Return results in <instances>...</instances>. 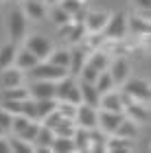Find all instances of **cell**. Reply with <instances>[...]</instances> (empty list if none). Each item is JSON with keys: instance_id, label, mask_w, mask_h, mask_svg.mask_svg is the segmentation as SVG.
<instances>
[{"instance_id": "obj_1", "label": "cell", "mask_w": 151, "mask_h": 153, "mask_svg": "<svg viewBox=\"0 0 151 153\" xmlns=\"http://www.w3.org/2000/svg\"><path fill=\"white\" fill-rule=\"evenodd\" d=\"M55 99L57 101H68L72 105L81 103V92H79V83L72 79L70 74H66L64 79L55 81Z\"/></svg>"}, {"instance_id": "obj_2", "label": "cell", "mask_w": 151, "mask_h": 153, "mask_svg": "<svg viewBox=\"0 0 151 153\" xmlns=\"http://www.w3.org/2000/svg\"><path fill=\"white\" fill-rule=\"evenodd\" d=\"M31 79H46V81H59V79H64V76L68 74L66 68H61V66H55L51 64V61H42L39 59L35 66L31 68Z\"/></svg>"}, {"instance_id": "obj_3", "label": "cell", "mask_w": 151, "mask_h": 153, "mask_svg": "<svg viewBox=\"0 0 151 153\" xmlns=\"http://www.w3.org/2000/svg\"><path fill=\"white\" fill-rule=\"evenodd\" d=\"M74 125L83 129L99 127V107H90L86 103H79V107L74 109Z\"/></svg>"}, {"instance_id": "obj_4", "label": "cell", "mask_w": 151, "mask_h": 153, "mask_svg": "<svg viewBox=\"0 0 151 153\" xmlns=\"http://www.w3.org/2000/svg\"><path fill=\"white\" fill-rule=\"evenodd\" d=\"M127 33V18L125 13H114V16L107 18V24L103 29V37L105 39H123Z\"/></svg>"}, {"instance_id": "obj_5", "label": "cell", "mask_w": 151, "mask_h": 153, "mask_svg": "<svg viewBox=\"0 0 151 153\" xmlns=\"http://www.w3.org/2000/svg\"><path fill=\"white\" fill-rule=\"evenodd\" d=\"M9 33L13 42H20L26 33V16L22 9H13L9 13Z\"/></svg>"}, {"instance_id": "obj_6", "label": "cell", "mask_w": 151, "mask_h": 153, "mask_svg": "<svg viewBox=\"0 0 151 153\" xmlns=\"http://www.w3.org/2000/svg\"><path fill=\"white\" fill-rule=\"evenodd\" d=\"M123 118H125L123 112H107V109H101L99 112V129L105 131L107 136H114V131L121 125Z\"/></svg>"}, {"instance_id": "obj_7", "label": "cell", "mask_w": 151, "mask_h": 153, "mask_svg": "<svg viewBox=\"0 0 151 153\" xmlns=\"http://www.w3.org/2000/svg\"><path fill=\"white\" fill-rule=\"evenodd\" d=\"M29 94L33 99H55V81H46V79H33L29 85Z\"/></svg>"}, {"instance_id": "obj_8", "label": "cell", "mask_w": 151, "mask_h": 153, "mask_svg": "<svg viewBox=\"0 0 151 153\" xmlns=\"http://www.w3.org/2000/svg\"><path fill=\"white\" fill-rule=\"evenodd\" d=\"M26 48H29L37 59H46L51 55V51H53V44H51L48 37L33 35V37H29V42H26Z\"/></svg>"}, {"instance_id": "obj_9", "label": "cell", "mask_w": 151, "mask_h": 153, "mask_svg": "<svg viewBox=\"0 0 151 153\" xmlns=\"http://www.w3.org/2000/svg\"><path fill=\"white\" fill-rule=\"evenodd\" d=\"M125 94L129 99H138V101H149V85L142 79H125Z\"/></svg>"}, {"instance_id": "obj_10", "label": "cell", "mask_w": 151, "mask_h": 153, "mask_svg": "<svg viewBox=\"0 0 151 153\" xmlns=\"http://www.w3.org/2000/svg\"><path fill=\"white\" fill-rule=\"evenodd\" d=\"M99 109H107V112H123V109H125V99H123V94L109 90V92L101 94Z\"/></svg>"}, {"instance_id": "obj_11", "label": "cell", "mask_w": 151, "mask_h": 153, "mask_svg": "<svg viewBox=\"0 0 151 153\" xmlns=\"http://www.w3.org/2000/svg\"><path fill=\"white\" fill-rule=\"evenodd\" d=\"M107 18H109V13H105V11L86 13V18H83L86 31L88 33H103V29H105V24H107Z\"/></svg>"}, {"instance_id": "obj_12", "label": "cell", "mask_w": 151, "mask_h": 153, "mask_svg": "<svg viewBox=\"0 0 151 153\" xmlns=\"http://www.w3.org/2000/svg\"><path fill=\"white\" fill-rule=\"evenodd\" d=\"M79 92H81V103H86V105H90V107H99L101 94H99V90L94 88V83L81 79V83H79Z\"/></svg>"}, {"instance_id": "obj_13", "label": "cell", "mask_w": 151, "mask_h": 153, "mask_svg": "<svg viewBox=\"0 0 151 153\" xmlns=\"http://www.w3.org/2000/svg\"><path fill=\"white\" fill-rule=\"evenodd\" d=\"M55 140V131L51 127H46V125H39L37 134H35V151H51V142Z\"/></svg>"}, {"instance_id": "obj_14", "label": "cell", "mask_w": 151, "mask_h": 153, "mask_svg": "<svg viewBox=\"0 0 151 153\" xmlns=\"http://www.w3.org/2000/svg\"><path fill=\"white\" fill-rule=\"evenodd\" d=\"M86 59H88V53L83 51V48H77V46H74L72 51H70V61H68V74H70V76H79L81 68H83V64H86Z\"/></svg>"}, {"instance_id": "obj_15", "label": "cell", "mask_w": 151, "mask_h": 153, "mask_svg": "<svg viewBox=\"0 0 151 153\" xmlns=\"http://www.w3.org/2000/svg\"><path fill=\"white\" fill-rule=\"evenodd\" d=\"M123 112H127V116L132 118L136 125H138V123H149V109H147L145 105H136V103L129 101Z\"/></svg>"}, {"instance_id": "obj_16", "label": "cell", "mask_w": 151, "mask_h": 153, "mask_svg": "<svg viewBox=\"0 0 151 153\" xmlns=\"http://www.w3.org/2000/svg\"><path fill=\"white\" fill-rule=\"evenodd\" d=\"M53 109H57V99H37L35 101V120H44Z\"/></svg>"}, {"instance_id": "obj_17", "label": "cell", "mask_w": 151, "mask_h": 153, "mask_svg": "<svg viewBox=\"0 0 151 153\" xmlns=\"http://www.w3.org/2000/svg\"><path fill=\"white\" fill-rule=\"evenodd\" d=\"M37 57L33 55L29 48H24V51H20V53H16V59H13V64H18V68L20 70H31L33 66L37 64Z\"/></svg>"}, {"instance_id": "obj_18", "label": "cell", "mask_w": 151, "mask_h": 153, "mask_svg": "<svg viewBox=\"0 0 151 153\" xmlns=\"http://www.w3.org/2000/svg\"><path fill=\"white\" fill-rule=\"evenodd\" d=\"M72 142H74V151H90V129L77 127L72 134Z\"/></svg>"}, {"instance_id": "obj_19", "label": "cell", "mask_w": 151, "mask_h": 153, "mask_svg": "<svg viewBox=\"0 0 151 153\" xmlns=\"http://www.w3.org/2000/svg\"><path fill=\"white\" fill-rule=\"evenodd\" d=\"M22 70L20 68H11L7 66L4 68V74H2V85L4 88H16V85H22Z\"/></svg>"}, {"instance_id": "obj_20", "label": "cell", "mask_w": 151, "mask_h": 153, "mask_svg": "<svg viewBox=\"0 0 151 153\" xmlns=\"http://www.w3.org/2000/svg\"><path fill=\"white\" fill-rule=\"evenodd\" d=\"M44 4L39 2V0H24V16L31 18V20H42L44 18Z\"/></svg>"}, {"instance_id": "obj_21", "label": "cell", "mask_w": 151, "mask_h": 153, "mask_svg": "<svg viewBox=\"0 0 151 153\" xmlns=\"http://www.w3.org/2000/svg\"><path fill=\"white\" fill-rule=\"evenodd\" d=\"M112 79H114V83H123L127 79V74H129V64H127V59H116L114 64H112Z\"/></svg>"}, {"instance_id": "obj_22", "label": "cell", "mask_w": 151, "mask_h": 153, "mask_svg": "<svg viewBox=\"0 0 151 153\" xmlns=\"http://www.w3.org/2000/svg\"><path fill=\"white\" fill-rule=\"evenodd\" d=\"M114 136H121V138H129V140H134V138L138 136V127H136V123L132 120V118H129V120L123 118L121 125H118L116 131H114Z\"/></svg>"}, {"instance_id": "obj_23", "label": "cell", "mask_w": 151, "mask_h": 153, "mask_svg": "<svg viewBox=\"0 0 151 153\" xmlns=\"http://www.w3.org/2000/svg\"><path fill=\"white\" fill-rule=\"evenodd\" d=\"M51 151H55V153H70V151H74L72 138H68V136H55V140L51 142Z\"/></svg>"}, {"instance_id": "obj_24", "label": "cell", "mask_w": 151, "mask_h": 153, "mask_svg": "<svg viewBox=\"0 0 151 153\" xmlns=\"http://www.w3.org/2000/svg\"><path fill=\"white\" fill-rule=\"evenodd\" d=\"M74 129H77V125H74V118H61V120L53 127L55 136H68V138H72Z\"/></svg>"}, {"instance_id": "obj_25", "label": "cell", "mask_w": 151, "mask_h": 153, "mask_svg": "<svg viewBox=\"0 0 151 153\" xmlns=\"http://www.w3.org/2000/svg\"><path fill=\"white\" fill-rule=\"evenodd\" d=\"M86 61H88L92 68H97L99 72H101V70H107V66H109V59H107V55L103 53V51H94Z\"/></svg>"}, {"instance_id": "obj_26", "label": "cell", "mask_w": 151, "mask_h": 153, "mask_svg": "<svg viewBox=\"0 0 151 153\" xmlns=\"http://www.w3.org/2000/svg\"><path fill=\"white\" fill-rule=\"evenodd\" d=\"M94 88L99 90V94L109 92V90L114 88V79H112V74L105 72V70H101V72H99V76H97V81H94Z\"/></svg>"}, {"instance_id": "obj_27", "label": "cell", "mask_w": 151, "mask_h": 153, "mask_svg": "<svg viewBox=\"0 0 151 153\" xmlns=\"http://www.w3.org/2000/svg\"><path fill=\"white\" fill-rule=\"evenodd\" d=\"M105 147H107V151H129L132 149V140H129V138L114 136V138H107Z\"/></svg>"}, {"instance_id": "obj_28", "label": "cell", "mask_w": 151, "mask_h": 153, "mask_svg": "<svg viewBox=\"0 0 151 153\" xmlns=\"http://www.w3.org/2000/svg\"><path fill=\"white\" fill-rule=\"evenodd\" d=\"M16 44H7V46H2L0 48V68H4L7 66H11L13 64V59H16Z\"/></svg>"}, {"instance_id": "obj_29", "label": "cell", "mask_w": 151, "mask_h": 153, "mask_svg": "<svg viewBox=\"0 0 151 153\" xmlns=\"http://www.w3.org/2000/svg\"><path fill=\"white\" fill-rule=\"evenodd\" d=\"M55 66H61L68 70V61H70V51H51V55L46 57Z\"/></svg>"}, {"instance_id": "obj_30", "label": "cell", "mask_w": 151, "mask_h": 153, "mask_svg": "<svg viewBox=\"0 0 151 153\" xmlns=\"http://www.w3.org/2000/svg\"><path fill=\"white\" fill-rule=\"evenodd\" d=\"M2 96H4V99H9V101H22V99H29V90H24L22 85L7 88Z\"/></svg>"}, {"instance_id": "obj_31", "label": "cell", "mask_w": 151, "mask_h": 153, "mask_svg": "<svg viewBox=\"0 0 151 153\" xmlns=\"http://www.w3.org/2000/svg\"><path fill=\"white\" fill-rule=\"evenodd\" d=\"M51 18H53V22L57 24V26H66V24H70V22H72V16H70L68 11H64L61 7H57V9H53Z\"/></svg>"}, {"instance_id": "obj_32", "label": "cell", "mask_w": 151, "mask_h": 153, "mask_svg": "<svg viewBox=\"0 0 151 153\" xmlns=\"http://www.w3.org/2000/svg\"><path fill=\"white\" fill-rule=\"evenodd\" d=\"M9 147H11V151H16V153H29V151H35L31 142H26V140H22V138H18V136L9 140Z\"/></svg>"}, {"instance_id": "obj_33", "label": "cell", "mask_w": 151, "mask_h": 153, "mask_svg": "<svg viewBox=\"0 0 151 153\" xmlns=\"http://www.w3.org/2000/svg\"><path fill=\"white\" fill-rule=\"evenodd\" d=\"M37 129H39V125L35 123V120H31L26 127L18 134V138H22V140H26V142H33L35 140V134H37Z\"/></svg>"}, {"instance_id": "obj_34", "label": "cell", "mask_w": 151, "mask_h": 153, "mask_svg": "<svg viewBox=\"0 0 151 153\" xmlns=\"http://www.w3.org/2000/svg\"><path fill=\"white\" fill-rule=\"evenodd\" d=\"M129 29H132L134 33L147 35V33H149V22H145V20H140V18H132V20H129Z\"/></svg>"}, {"instance_id": "obj_35", "label": "cell", "mask_w": 151, "mask_h": 153, "mask_svg": "<svg viewBox=\"0 0 151 153\" xmlns=\"http://www.w3.org/2000/svg\"><path fill=\"white\" fill-rule=\"evenodd\" d=\"M57 109H59V114L64 118H74L77 105H72V103H68V101H57Z\"/></svg>"}, {"instance_id": "obj_36", "label": "cell", "mask_w": 151, "mask_h": 153, "mask_svg": "<svg viewBox=\"0 0 151 153\" xmlns=\"http://www.w3.org/2000/svg\"><path fill=\"white\" fill-rule=\"evenodd\" d=\"M81 7H83V4H81V0H61V9L68 11L70 16H74Z\"/></svg>"}, {"instance_id": "obj_37", "label": "cell", "mask_w": 151, "mask_h": 153, "mask_svg": "<svg viewBox=\"0 0 151 153\" xmlns=\"http://www.w3.org/2000/svg\"><path fill=\"white\" fill-rule=\"evenodd\" d=\"M22 114H24L26 118H31V120H35V101L24 99V101H22Z\"/></svg>"}, {"instance_id": "obj_38", "label": "cell", "mask_w": 151, "mask_h": 153, "mask_svg": "<svg viewBox=\"0 0 151 153\" xmlns=\"http://www.w3.org/2000/svg\"><path fill=\"white\" fill-rule=\"evenodd\" d=\"M61 118H64V116H61V114H59V109H53V112H51L48 116H46V118H44V120H42V123L46 125V127H51V129H53V127H55V125H57V123L61 120Z\"/></svg>"}, {"instance_id": "obj_39", "label": "cell", "mask_w": 151, "mask_h": 153, "mask_svg": "<svg viewBox=\"0 0 151 153\" xmlns=\"http://www.w3.org/2000/svg\"><path fill=\"white\" fill-rule=\"evenodd\" d=\"M11 118H13V116L7 112V109H0V127H2L4 131L11 129Z\"/></svg>"}, {"instance_id": "obj_40", "label": "cell", "mask_w": 151, "mask_h": 153, "mask_svg": "<svg viewBox=\"0 0 151 153\" xmlns=\"http://www.w3.org/2000/svg\"><path fill=\"white\" fill-rule=\"evenodd\" d=\"M11 147H9V140H4L2 136H0V153H9Z\"/></svg>"}, {"instance_id": "obj_41", "label": "cell", "mask_w": 151, "mask_h": 153, "mask_svg": "<svg viewBox=\"0 0 151 153\" xmlns=\"http://www.w3.org/2000/svg\"><path fill=\"white\" fill-rule=\"evenodd\" d=\"M136 4L140 7V9H149V4H151V0H134Z\"/></svg>"}, {"instance_id": "obj_42", "label": "cell", "mask_w": 151, "mask_h": 153, "mask_svg": "<svg viewBox=\"0 0 151 153\" xmlns=\"http://www.w3.org/2000/svg\"><path fill=\"white\" fill-rule=\"evenodd\" d=\"M2 134H4V129H2V127H0V136H2Z\"/></svg>"}, {"instance_id": "obj_43", "label": "cell", "mask_w": 151, "mask_h": 153, "mask_svg": "<svg viewBox=\"0 0 151 153\" xmlns=\"http://www.w3.org/2000/svg\"><path fill=\"white\" fill-rule=\"evenodd\" d=\"M39 2H42V0H39Z\"/></svg>"}]
</instances>
